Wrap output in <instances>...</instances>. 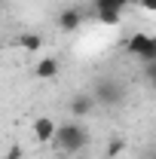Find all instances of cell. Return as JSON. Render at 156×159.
<instances>
[{
  "label": "cell",
  "mask_w": 156,
  "mask_h": 159,
  "mask_svg": "<svg viewBox=\"0 0 156 159\" xmlns=\"http://www.w3.org/2000/svg\"><path fill=\"white\" fill-rule=\"evenodd\" d=\"M55 132H58V122L52 116H37L34 119V141L37 144H52Z\"/></svg>",
  "instance_id": "cell-6"
},
{
  "label": "cell",
  "mask_w": 156,
  "mask_h": 159,
  "mask_svg": "<svg viewBox=\"0 0 156 159\" xmlns=\"http://www.w3.org/2000/svg\"><path fill=\"white\" fill-rule=\"evenodd\" d=\"M147 159H156V147H153V150H150V153H147Z\"/></svg>",
  "instance_id": "cell-13"
},
{
  "label": "cell",
  "mask_w": 156,
  "mask_h": 159,
  "mask_svg": "<svg viewBox=\"0 0 156 159\" xmlns=\"http://www.w3.org/2000/svg\"><path fill=\"white\" fill-rule=\"evenodd\" d=\"M80 25H83V12H80L77 6H67V9L58 16V28L64 31V34H74V31H80Z\"/></svg>",
  "instance_id": "cell-8"
},
{
  "label": "cell",
  "mask_w": 156,
  "mask_h": 159,
  "mask_svg": "<svg viewBox=\"0 0 156 159\" xmlns=\"http://www.w3.org/2000/svg\"><path fill=\"white\" fill-rule=\"evenodd\" d=\"M122 150H126V141H122V138H110V141H107V147H104V156H107V159H117V156H122Z\"/></svg>",
  "instance_id": "cell-10"
},
{
  "label": "cell",
  "mask_w": 156,
  "mask_h": 159,
  "mask_svg": "<svg viewBox=\"0 0 156 159\" xmlns=\"http://www.w3.org/2000/svg\"><path fill=\"white\" fill-rule=\"evenodd\" d=\"M95 101L98 104H122V98H126V89H122V83H117V80H110V77H101L95 83Z\"/></svg>",
  "instance_id": "cell-4"
},
{
  "label": "cell",
  "mask_w": 156,
  "mask_h": 159,
  "mask_svg": "<svg viewBox=\"0 0 156 159\" xmlns=\"http://www.w3.org/2000/svg\"><path fill=\"white\" fill-rule=\"evenodd\" d=\"M95 95L92 92H77L74 98H71V104H67V110H71V116L74 119H83V116H89L92 110H95Z\"/></svg>",
  "instance_id": "cell-5"
},
{
  "label": "cell",
  "mask_w": 156,
  "mask_h": 159,
  "mask_svg": "<svg viewBox=\"0 0 156 159\" xmlns=\"http://www.w3.org/2000/svg\"><path fill=\"white\" fill-rule=\"evenodd\" d=\"M135 6H141L144 12H156V0H132Z\"/></svg>",
  "instance_id": "cell-12"
},
{
  "label": "cell",
  "mask_w": 156,
  "mask_h": 159,
  "mask_svg": "<svg viewBox=\"0 0 156 159\" xmlns=\"http://www.w3.org/2000/svg\"><path fill=\"white\" fill-rule=\"evenodd\" d=\"M126 49H129V55H135L141 64H150V61H156V37L144 34V31L132 34V37H129V43H126Z\"/></svg>",
  "instance_id": "cell-2"
},
{
  "label": "cell",
  "mask_w": 156,
  "mask_h": 159,
  "mask_svg": "<svg viewBox=\"0 0 156 159\" xmlns=\"http://www.w3.org/2000/svg\"><path fill=\"white\" fill-rule=\"evenodd\" d=\"M58 70H61V64H58V58H52V55H43V58L37 61V67H34V77L37 80H55L58 77Z\"/></svg>",
  "instance_id": "cell-7"
},
{
  "label": "cell",
  "mask_w": 156,
  "mask_h": 159,
  "mask_svg": "<svg viewBox=\"0 0 156 159\" xmlns=\"http://www.w3.org/2000/svg\"><path fill=\"white\" fill-rule=\"evenodd\" d=\"M16 46H19L21 52H28V55H37V52H43V37L40 34H21L16 40Z\"/></svg>",
  "instance_id": "cell-9"
},
{
  "label": "cell",
  "mask_w": 156,
  "mask_h": 159,
  "mask_svg": "<svg viewBox=\"0 0 156 159\" xmlns=\"http://www.w3.org/2000/svg\"><path fill=\"white\" fill-rule=\"evenodd\" d=\"M3 159H25V150H21L19 144H12V147L3 153Z\"/></svg>",
  "instance_id": "cell-11"
},
{
  "label": "cell",
  "mask_w": 156,
  "mask_h": 159,
  "mask_svg": "<svg viewBox=\"0 0 156 159\" xmlns=\"http://www.w3.org/2000/svg\"><path fill=\"white\" fill-rule=\"evenodd\" d=\"M126 6H132V0H95V16H98L101 25L117 28L119 21H122Z\"/></svg>",
  "instance_id": "cell-3"
},
{
  "label": "cell",
  "mask_w": 156,
  "mask_h": 159,
  "mask_svg": "<svg viewBox=\"0 0 156 159\" xmlns=\"http://www.w3.org/2000/svg\"><path fill=\"white\" fill-rule=\"evenodd\" d=\"M55 150L64 153V156H74L83 147H89V129L80 122V119H71V122H61L58 132H55Z\"/></svg>",
  "instance_id": "cell-1"
}]
</instances>
